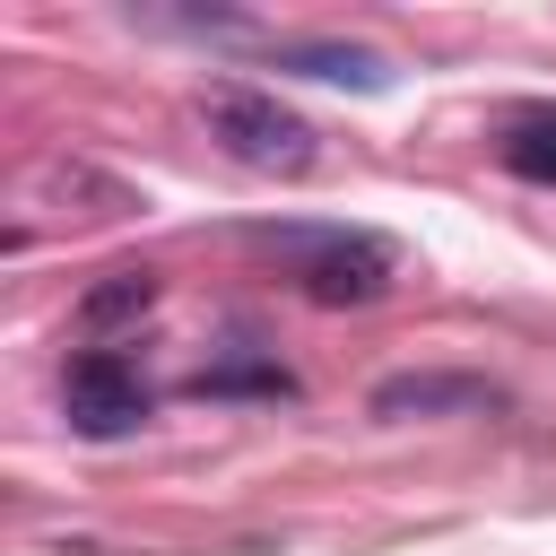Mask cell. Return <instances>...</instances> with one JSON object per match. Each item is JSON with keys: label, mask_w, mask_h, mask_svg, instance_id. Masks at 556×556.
<instances>
[{"label": "cell", "mask_w": 556, "mask_h": 556, "mask_svg": "<svg viewBox=\"0 0 556 556\" xmlns=\"http://www.w3.org/2000/svg\"><path fill=\"white\" fill-rule=\"evenodd\" d=\"M208 139L235 156V165H252V174H304L321 148H313V122L304 113H287L278 96H261V87H208Z\"/></svg>", "instance_id": "1"}, {"label": "cell", "mask_w": 556, "mask_h": 556, "mask_svg": "<svg viewBox=\"0 0 556 556\" xmlns=\"http://www.w3.org/2000/svg\"><path fill=\"white\" fill-rule=\"evenodd\" d=\"M261 243L295 252V278L313 304H374L391 287V252L374 235H261Z\"/></svg>", "instance_id": "2"}, {"label": "cell", "mask_w": 556, "mask_h": 556, "mask_svg": "<svg viewBox=\"0 0 556 556\" xmlns=\"http://www.w3.org/2000/svg\"><path fill=\"white\" fill-rule=\"evenodd\" d=\"M61 400H70V426H78V434H130V426L148 417V382H139L122 356H104V348L70 365V391H61Z\"/></svg>", "instance_id": "3"}, {"label": "cell", "mask_w": 556, "mask_h": 556, "mask_svg": "<svg viewBox=\"0 0 556 556\" xmlns=\"http://www.w3.org/2000/svg\"><path fill=\"white\" fill-rule=\"evenodd\" d=\"M426 417V408H486V382L478 374H391L374 391V417Z\"/></svg>", "instance_id": "4"}, {"label": "cell", "mask_w": 556, "mask_h": 556, "mask_svg": "<svg viewBox=\"0 0 556 556\" xmlns=\"http://www.w3.org/2000/svg\"><path fill=\"white\" fill-rule=\"evenodd\" d=\"M504 165L530 174V182H556V113H521L504 130Z\"/></svg>", "instance_id": "5"}, {"label": "cell", "mask_w": 556, "mask_h": 556, "mask_svg": "<svg viewBox=\"0 0 556 556\" xmlns=\"http://www.w3.org/2000/svg\"><path fill=\"white\" fill-rule=\"evenodd\" d=\"M148 304H156V278H148V269H113V278H104L78 313L104 330V321H130V313H148Z\"/></svg>", "instance_id": "6"}, {"label": "cell", "mask_w": 556, "mask_h": 556, "mask_svg": "<svg viewBox=\"0 0 556 556\" xmlns=\"http://www.w3.org/2000/svg\"><path fill=\"white\" fill-rule=\"evenodd\" d=\"M295 61H304L313 78H356V87H382V61H374V52H339V43H304Z\"/></svg>", "instance_id": "7"}]
</instances>
